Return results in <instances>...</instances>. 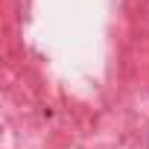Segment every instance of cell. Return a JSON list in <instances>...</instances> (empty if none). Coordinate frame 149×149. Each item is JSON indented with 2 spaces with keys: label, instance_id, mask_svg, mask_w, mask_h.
<instances>
[]
</instances>
